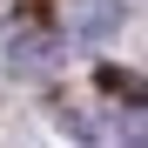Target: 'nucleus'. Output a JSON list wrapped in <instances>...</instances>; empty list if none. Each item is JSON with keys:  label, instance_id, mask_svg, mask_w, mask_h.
<instances>
[{"label": "nucleus", "instance_id": "1", "mask_svg": "<svg viewBox=\"0 0 148 148\" xmlns=\"http://www.w3.org/2000/svg\"><path fill=\"white\" fill-rule=\"evenodd\" d=\"M121 20H128L121 0H67V27H74V40H114Z\"/></svg>", "mask_w": 148, "mask_h": 148}, {"label": "nucleus", "instance_id": "2", "mask_svg": "<svg viewBox=\"0 0 148 148\" xmlns=\"http://www.w3.org/2000/svg\"><path fill=\"white\" fill-rule=\"evenodd\" d=\"M7 67L14 74H47V67H54V40H47V34H14L7 40Z\"/></svg>", "mask_w": 148, "mask_h": 148}, {"label": "nucleus", "instance_id": "3", "mask_svg": "<svg viewBox=\"0 0 148 148\" xmlns=\"http://www.w3.org/2000/svg\"><path fill=\"white\" fill-rule=\"evenodd\" d=\"M121 135H128V141H148V114H135V121H121Z\"/></svg>", "mask_w": 148, "mask_h": 148}]
</instances>
